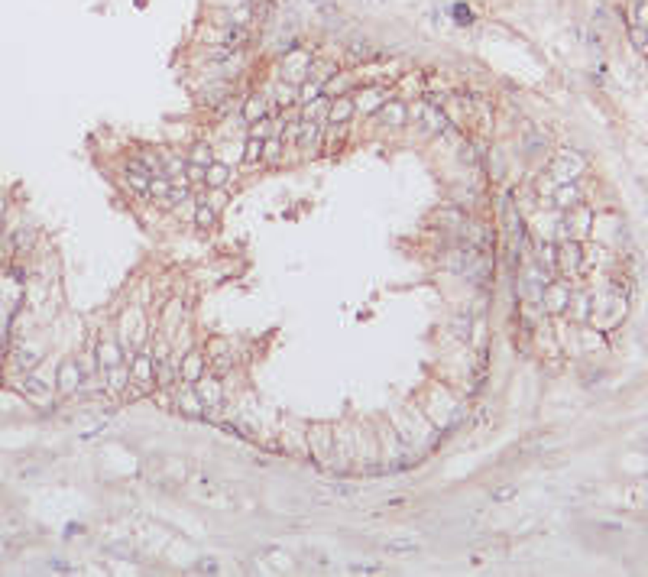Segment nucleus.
<instances>
[{
    "mask_svg": "<svg viewBox=\"0 0 648 577\" xmlns=\"http://www.w3.org/2000/svg\"><path fill=\"white\" fill-rule=\"evenodd\" d=\"M305 438H308V457L324 470H334V428L328 422H308Z\"/></svg>",
    "mask_w": 648,
    "mask_h": 577,
    "instance_id": "nucleus-5",
    "label": "nucleus"
},
{
    "mask_svg": "<svg viewBox=\"0 0 648 577\" xmlns=\"http://www.w3.org/2000/svg\"><path fill=\"white\" fill-rule=\"evenodd\" d=\"M282 153H285V143H282L279 136H270V140H263V162L276 166V162L282 159Z\"/></svg>",
    "mask_w": 648,
    "mask_h": 577,
    "instance_id": "nucleus-41",
    "label": "nucleus"
},
{
    "mask_svg": "<svg viewBox=\"0 0 648 577\" xmlns=\"http://www.w3.org/2000/svg\"><path fill=\"white\" fill-rule=\"evenodd\" d=\"M272 98H276L279 107H295V104H298V85H292V81H279V85L272 88Z\"/></svg>",
    "mask_w": 648,
    "mask_h": 577,
    "instance_id": "nucleus-34",
    "label": "nucleus"
},
{
    "mask_svg": "<svg viewBox=\"0 0 648 577\" xmlns=\"http://www.w3.org/2000/svg\"><path fill=\"white\" fill-rule=\"evenodd\" d=\"M418 120L425 123L428 133H448V130H451V120H448L444 111H441L438 104H431V101L428 104H422V117H418Z\"/></svg>",
    "mask_w": 648,
    "mask_h": 577,
    "instance_id": "nucleus-25",
    "label": "nucleus"
},
{
    "mask_svg": "<svg viewBox=\"0 0 648 577\" xmlns=\"http://www.w3.org/2000/svg\"><path fill=\"white\" fill-rule=\"evenodd\" d=\"M127 363H130V386H133V393H123V399H140V396L156 393V357H153V350L149 347L133 350Z\"/></svg>",
    "mask_w": 648,
    "mask_h": 577,
    "instance_id": "nucleus-4",
    "label": "nucleus"
},
{
    "mask_svg": "<svg viewBox=\"0 0 648 577\" xmlns=\"http://www.w3.org/2000/svg\"><path fill=\"white\" fill-rule=\"evenodd\" d=\"M23 396L33 405H39V409H49V405H52V389L39 380V376H29V380L23 383Z\"/></svg>",
    "mask_w": 648,
    "mask_h": 577,
    "instance_id": "nucleus-27",
    "label": "nucleus"
},
{
    "mask_svg": "<svg viewBox=\"0 0 648 577\" xmlns=\"http://www.w3.org/2000/svg\"><path fill=\"white\" fill-rule=\"evenodd\" d=\"M159 156V169H162V175H182L185 172V162H188V156H179V153H172V149H156Z\"/></svg>",
    "mask_w": 648,
    "mask_h": 577,
    "instance_id": "nucleus-31",
    "label": "nucleus"
},
{
    "mask_svg": "<svg viewBox=\"0 0 648 577\" xmlns=\"http://www.w3.org/2000/svg\"><path fill=\"white\" fill-rule=\"evenodd\" d=\"M331 428H334V470H347L350 464L357 467V428L347 418Z\"/></svg>",
    "mask_w": 648,
    "mask_h": 577,
    "instance_id": "nucleus-7",
    "label": "nucleus"
},
{
    "mask_svg": "<svg viewBox=\"0 0 648 577\" xmlns=\"http://www.w3.org/2000/svg\"><path fill=\"white\" fill-rule=\"evenodd\" d=\"M94 357H98V363H101V373H104L107 367H117V363H127V360H130V357H127V347H123V341L117 337V334H104V337H98Z\"/></svg>",
    "mask_w": 648,
    "mask_h": 577,
    "instance_id": "nucleus-13",
    "label": "nucleus"
},
{
    "mask_svg": "<svg viewBox=\"0 0 648 577\" xmlns=\"http://www.w3.org/2000/svg\"><path fill=\"white\" fill-rule=\"evenodd\" d=\"M376 46L373 42H367L363 36H354V39H347V55L354 62H370V59H376Z\"/></svg>",
    "mask_w": 648,
    "mask_h": 577,
    "instance_id": "nucleus-33",
    "label": "nucleus"
},
{
    "mask_svg": "<svg viewBox=\"0 0 648 577\" xmlns=\"http://www.w3.org/2000/svg\"><path fill=\"white\" fill-rule=\"evenodd\" d=\"M321 140V123L315 120H302V130H298V140H295V146L298 149H311L315 143Z\"/></svg>",
    "mask_w": 648,
    "mask_h": 577,
    "instance_id": "nucleus-35",
    "label": "nucleus"
},
{
    "mask_svg": "<svg viewBox=\"0 0 648 577\" xmlns=\"http://www.w3.org/2000/svg\"><path fill=\"white\" fill-rule=\"evenodd\" d=\"M623 318H625V298H623V295H612L610 292L606 298H599V302L593 298V315H590V321H593V324H599L603 331H606V328H616Z\"/></svg>",
    "mask_w": 648,
    "mask_h": 577,
    "instance_id": "nucleus-8",
    "label": "nucleus"
},
{
    "mask_svg": "<svg viewBox=\"0 0 648 577\" xmlns=\"http://www.w3.org/2000/svg\"><path fill=\"white\" fill-rule=\"evenodd\" d=\"M195 386V393L201 396V402H205V412H214V409H220V402H224V376H218V373H205L198 383H192Z\"/></svg>",
    "mask_w": 648,
    "mask_h": 577,
    "instance_id": "nucleus-15",
    "label": "nucleus"
},
{
    "mask_svg": "<svg viewBox=\"0 0 648 577\" xmlns=\"http://www.w3.org/2000/svg\"><path fill=\"white\" fill-rule=\"evenodd\" d=\"M172 192V179L169 175H153L149 179V198H159V201H166Z\"/></svg>",
    "mask_w": 648,
    "mask_h": 577,
    "instance_id": "nucleus-43",
    "label": "nucleus"
},
{
    "mask_svg": "<svg viewBox=\"0 0 648 577\" xmlns=\"http://www.w3.org/2000/svg\"><path fill=\"white\" fill-rule=\"evenodd\" d=\"M418 409L431 418V425H435L441 435L461 428V425H464V415H467V409L457 402V396H454L448 386H438V383L428 386L425 393L418 396Z\"/></svg>",
    "mask_w": 648,
    "mask_h": 577,
    "instance_id": "nucleus-2",
    "label": "nucleus"
},
{
    "mask_svg": "<svg viewBox=\"0 0 648 577\" xmlns=\"http://www.w3.org/2000/svg\"><path fill=\"white\" fill-rule=\"evenodd\" d=\"M567 315L577 321V324H584V321H590V315H593V295L587 292H574L571 295V305H567Z\"/></svg>",
    "mask_w": 648,
    "mask_h": 577,
    "instance_id": "nucleus-29",
    "label": "nucleus"
},
{
    "mask_svg": "<svg viewBox=\"0 0 648 577\" xmlns=\"http://www.w3.org/2000/svg\"><path fill=\"white\" fill-rule=\"evenodd\" d=\"M231 20H233V26H250V23H253V20H257L253 0H244L240 7H233V10H231Z\"/></svg>",
    "mask_w": 648,
    "mask_h": 577,
    "instance_id": "nucleus-42",
    "label": "nucleus"
},
{
    "mask_svg": "<svg viewBox=\"0 0 648 577\" xmlns=\"http://www.w3.org/2000/svg\"><path fill=\"white\" fill-rule=\"evenodd\" d=\"M231 166L227 162L214 159L211 166H205V188H227V182H231Z\"/></svg>",
    "mask_w": 648,
    "mask_h": 577,
    "instance_id": "nucleus-30",
    "label": "nucleus"
},
{
    "mask_svg": "<svg viewBox=\"0 0 648 577\" xmlns=\"http://www.w3.org/2000/svg\"><path fill=\"white\" fill-rule=\"evenodd\" d=\"M350 571H354V574H379V567H373V565H350Z\"/></svg>",
    "mask_w": 648,
    "mask_h": 577,
    "instance_id": "nucleus-52",
    "label": "nucleus"
},
{
    "mask_svg": "<svg viewBox=\"0 0 648 577\" xmlns=\"http://www.w3.org/2000/svg\"><path fill=\"white\" fill-rule=\"evenodd\" d=\"M120 341L130 350H143L149 347V328H146V311L143 305H130L127 311H120Z\"/></svg>",
    "mask_w": 648,
    "mask_h": 577,
    "instance_id": "nucleus-6",
    "label": "nucleus"
},
{
    "mask_svg": "<svg viewBox=\"0 0 648 577\" xmlns=\"http://www.w3.org/2000/svg\"><path fill=\"white\" fill-rule=\"evenodd\" d=\"M272 104L266 98H259V94H253V98H246L244 104H240V120L244 123H257L263 120V117H270Z\"/></svg>",
    "mask_w": 648,
    "mask_h": 577,
    "instance_id": "nucleus-26",
    "label": "nucleus"
},
{
    "mask_svg": "<svg viewBox=\"0 0 648 577\" xmlns=\"http://www.w3.org/2000/svg\"><path fill=\"white\" fill-rule=\"evenodd\" d=\"M250 136H257V140H270V136H276L270 117H263V120H257V123H250Z\"/></svg>",
    "mask_w": 648,
    "mask_h": 577,
    "instance_id": "nucleus-48",
    "label": "nucleus"
},
{
    "mask_svg": "<svg viewBox=\"0 0 648 577\" xmlns=\"http://www.w3.org/2000/svg\"><path fill=\"white\" fill-rule=\"evenodd\" d=\"M39 360H42V350H33V347H16L13 350V363L20 370H36Z\"/></svg>",
    "mask_w": 648,
    "mask_h": 577,
    "instance_id": "nucleus-38",
    "label": "nucleus"
},
{
    "mask_svg": "<svg viewBox=\"0 0 648 577\" xmlns=\"http://www.w3.org/2000/svg\"><path fill=\"white\" fill-rule=\"evenodd\" d=\"M389 422L396 425V431L402 435V441L409 444L418 457L425 454V451H431L441 438V431L435 428L431 418L418 409V402H409V405H402V409H396Z\"/></svg>",
    "mask_w": 648,
    "mask_h": 577,
    "instance_id": "nucleus-1",
    "label": "nucleus"
},
{
    "mask_svg": "<svg viewBox=\"0 0 648 577\" xmlns=\"http://www.w3.org/2000/svg\"><path fill=\"white\" fill-rule=\"evenodd\" d=\"M584 169H587L584 156H577V153H571V149H564V153H558V156L551 159L548 175L554 179V185H558V182H574Z\"/></svg>",
    "mask_w": 648,
    "mask_h": 577,
    "instance_id": "nucleus-11",
    "label": "nucleus"
},
{
    "mask_svg": "<svg viewBox=\"0 0 648 577\" xmlns=\"http://www.w3.org/2000/svg\"><path fill=\"white\" fill-rule=\"evenodd\" d=\"M127 386H130V363H117V367L104 370V389H107L110 396L120 399V396L127 393Z\"/></svg>",
    "mask_w": 648,
    "mask_h": 577,
    "instance_id": "nucleus-22",
    "label": "nucleus"
},
{
    "mask_svg": "<svg viewBox=\"0 0 648 577\" xmlns=\"http://www.w3.org/2000/svg\"><path fill=\"white\" fill-rule=\"evenodd\" d=\"M438 224H444V227H451V231H461L467 224V218H464V211H461V205L457 208H444V211H438V218H435Z\"/></svg>",
    "mask_w": 648,
    "mask_h": 577,
    "instance_id": "nucleus-39",
    "label": "nucleus"
},
{
    "mask_svg": "<svg viewBox=\"0 0 648 577\" xmlns=\"http://www.w3.org/2000/svg\"><path fill=\"white\" fill-rule=\"evenodd\" d=\"M188 159L198 162V166H211V162H214V149H211L208 143H195V146L188 149Z\"/></svg>",
    "mask_w": 648,
    "mask_h": 577,
    "instance_id": "nucleus-45",
    "label": "nucleus"
},
{
    "mask_svg": "<svg viewBox=\"0 0 648 577\" xmlns=\"http://www.w3.org/2000/svg\"><path fill=\"white\" fill-rule=\"evenodd\" d=\"M182 175L188 179V185H192V188L205 185V166H198V162H192V159L185 162V172Z\"/></svg>",
    "mask_w": 648,
    "mask_h": 577,
    "instance_id": "nucleus-47",
    "label": "nucleus"
},
{
    "mask_svg": "<svg viewBox=\"0 0 648 577\" xmlns=\"http://www.w3.org/2000/svg\"><path fill=\"white\" fill-rule=\"evenodd\" d=\"M357 467H363V470L383 467L379 441L373 438V425H357Z\"/></svg>",
    "mask_w": 648,
    "mask_h": 577,
    "instance_id": "nucleus-9",
    "label": "nucleus"
},
{
    "mask_svg": "<svg viewBox=\"0 0 648 577\" xmlns=\"http://www.w3.org/2000/svg\"><path fill=\"white\" fill-rule=\"evenodd\" d=\"M195 571L198 574H220V565L214 561V558H201V561L195 565Z\"/></svg>",
    "mask_w": 648,
    "mask_h": 577,
    "instance_id": "nucleus-51",
    "label": "nucleus"
},
{
    "mask_svg": "<svg viewBox=\"0 0 648 577\" xmlns=\"http://www.w3.org/2000/svg\"><path fill=\"white\" fill-rule=\"evenodd\" d=\"M357 114V104L350 94H341V98H331V107H328V120L331 127H344V123H350Z\"/></svg>",
    "mask_w": 648,
    "mask_h": 577,
    "instance_id": "nucleus-20",
    "label": "nucleus"
},
{
    "mask_svg": "<svg viewBox=\"0 0 648 577\" xmlns=\"http://www.w3.org/2000/svg\"><path fill=\"white\" fill-rule=\"evenodd\" d=\"M201 201H205L211 211H218V214H220V211L227 208V201H231V198H227V192H224V188H208V195L201 198Z\"/></svg>",
    "mask_w": 648,
    "mask_h": 577,
    "instance_id": "nucleus-46",
    "label": "nucleus"
},
{
    "mask_svg": "<svg viewBox=\"0 0 648 577\" xmlns=\"http://www.w3.org/2000/svg\"><path fill=\"white\" fill-rule=\"evenodd\" d=\"M379 120L386 127H405L409 123V104L405 101H386L379 107Z\"/></svg>",
    "mask_w": 648,
    "mask_h": 577,
    "instance_id": "nucleus-28",
    "label": "nucleus"
},
{
    "mask_svg": "<svg viewBox=\"0 0 648 577\" xmlns=\"http://www.w3.org/2000/svg\"><path fill=\"white\" fill-rule=\"evenodd\" d=\"M175 409H179V415L185 418H205V402H201V396L195 393V386L192 383H185L182 389L175 393Z\"/></svg>",
    "mask_w": 648,
    "mask_h": 577,
    "instance_id": "nucleus-18",
    "label": "nucleus"
},
{
    "mask_svg": "<svg viewBox=\"0 0 648 577\" xmlns=\"http://www.w3.org/2000/svg\"><path fill=\"white\" fill-rule=\"evenodd\" d=\"M632 13H636V26H645L648 29V0H636Z\"/></svg>",
    "mask_w": 648,
    "mask_h": 577,
    "instance_id": "nucleus-50",
    "label": "nucleus"
},
{
    "mask_svg": "<svg viewBox=\"0 0 648 577\" xmlns=\"http://www.w3.org/2000/svg\"><path fill=\"white\" fill-rule=\"evenodd\" d=\"M33 240H36L33 231H16L13 233V250H26V246H33Z\"/></svg>",
    "mask_w": 648,
    "mask_h": 577,
    "instance_id": "nucleus-49",
    "label": "nucleus"
},
{
    "mask_svg": "<svg viewBox=\"0 0 648 577\" xmlns=\"http://www.w3.org/2000/svg\"><path fill=\"white\" fill-rule=\"evenodd\" d=\"M123 185L127 192L136 198H149V175H140V172H127L123 175Z\"/></svg>",
    "mask_w": 648,
    "mask_h": 577,
    "instance_id": "nucleus-37",
    "label": "nucleus"
},
{
    "mask_svg": "<svg viewBox=\"0 0 648 577\" xmlns=\"http://www.w3.org/2000/svg\"><path fill=\"white\" fill-rule=\"evenodd\" d=\"M81 386H85V373L78 367V360H62L59 373H55V389L62 396H75Z\"/></svg>",
    "mask_w": 648,
    "mask_h": 577,
    "instance_id": "nucleus-16",
    "label": "nucleus"
},
{
    "mask_svg": "<svg viewBox=\"0 0 648 577\" xmlns=\"http://www.w3.org/2000/svg\"><path fill=\"white\" fill-rule=\"evenodd\" d=\"M513 496H515L513 487H509V490H496V500H513Z\"/></svg>",
    "mask_w": 648,
    "mask_h": 577,
    "instance_id": "nucleus-53",
    "label": "nucleus"
},
{
    "mask_svg": "<svg viewBox=\"0 0 648 577\" xmlns=\"http://www.w3.org/2000/svg\"><path fill=\"white\" fill-rule=\"evenodd\" d=\"M558 270L567 272V276H577V272L587 270V259H584V244L580 240H561L558 244Z\"/></svg>",
    "mask_w": 648,
    "mask_h": 577,
    "instance_id": "nucleus-14",
    "label": "nucleus"
},
{
    "mask_svg": "<svg viewBox=\"0 0 648 577\" xmlns=\"http://www.w3.org/2000/svg\"><path fill=\"white\" fill-rule=\"evenodd\" d=\"M571 295H574V289H571L567 283H561V279H548L545 292H541V308L548 311L551 318H561V315H567Z\"/></svg>",
    "mask_w": 648,
    "mask_h": 577,
    "instance_id": "nucleus-10",
    "label": "nucleus"
},
{
    "mask_svg": "<svg viewBox=\"0 0 648 577\" xmlns=\"http://www.w3.org/2000/svg\"><path fill=\"white\" fill-rule=\"evenodd\" d=\"M315 55L305 49H289L282 55V81H292V85H302L308 78V68H311Z\"/></svg>",
    "mask_w": 648,
    "mask_h": 577,
    "instance_id": "nucleus-12",
    "label": "nucleus"
},
{
    "mask_svg": "<svg viewBox=\"0 0 648 577\" xmlns=\"http://www.w3.org/2000/svg\"><path fill=\"white\" fill-rule=\"evenodd\" d=\"M208 373V354L205 350H185L179 357V380L182 383H198Z\"/></svg>",
    "mask_w": 648,
    "mask_h": 577,
    "instance_id": "nucleus-17",
    "label": "nucleus"
},
{
    "mask_svg": "<svg viewBox=\"0 0 648 577\" xmlns=\"http://www.w3.org/2000/svg\"><path fill=\"white\" fill-rule=\"evenodd\" d=\"M231 94H233L231 81H214V85H205L201 91H198V101L208 104V107H220V104L231 101Z\"/></svg>",
    "mask_w": 648,
    "mask_h": 577,
    "instance_id": "nucleus-24",
    "label": "nucleus"
},
{
    "mask_svg": "<svg viewBox=\"0 0 648 577\" xmlns=\"http://www.w3.org/2000/svg\"><path fill=\"white\" fill-rule=\"evenodd\" d=\"M580 198H584V192H580L577 182H558L554 192H551V205L558 211H567V208H574V205H580Z\"/></svg>",
    "mask_w": 648,
    "mask_h": 577,
    "instance_id": "nucleus-21",
    "label": "nucleus"
},
{
    "mask_svg": "<svg viewBox=\"0 0 648 577\" xmlns=\"http://www.w3.org/2000/svg\"><path fill=\"white\" fill-rule=\"evenodd\" d=\"M642 52H645V55H648V42H645V49H642Z\"/></svg>",
    "mask_w": 648,
    "mask_h": 577,
    "instance_id": "nucleus-54",
    "label": "nucleus"
},
{
    "mask_svg": "<svg viewBox=\"0 0 648 577\" xmlns=\"http://www.w3.org/2000/svg\"><path fill=\"white\" fill-rule=\"evenodd\" d=\"M324 94V85L321 81H311V78H305L302 85H298V104H308V101H315Z\"/></svg>",
    "mask_w": 648,
    "mask_h": 577,
    "instance_id": "nucleus-44",
    "label": "nucleus"
},
{
    "mask_svg": "<svg viewBox=\"0 0 648 577\" xmlns=\"http://www.w3.org/2000/svg\"><path fill=\"white\" fill-rule=\"evenodd\" d=\"M298 107H302V120H315V123H321V120H328L331 98H328V94H321V98L308 101V104H298Z\"/></svg>",
    "mask_w": 648,
    "mask_h": 577,
    "instance_id": "nucleus-32",
    "label": "nucleus"
},
{
    "mask_svg": "<svg viewBox=\"0 0 648 577\" xmlns=\"http://www.w3.org/2000/svg\"><path fill=\"white\" fill-rule=\"evenodd\" d=\"M389 101V94L386 91H379V88H363L360 94H357V114H367V117H373V114H379V107Z\"/></svg>",
    "mask_w": 648,
    "mask_h": 577,
    "instance_id": "nucleus-23",
    "label": "nucleus"
},
{
    "mask_svg": "<svg viewBox=\"0 0 648 577\" xmlns=\"http://www.w3.org/2000/svg\"><path fill=\"white\" fill-rule=\"evenodd\" d=\"M192 224H195L198 231H211V227L218 224V211H211L205 201H195V218H192Z\"/></svg>",
    "mask_w": 648,
    "mask_h": 577,
    "instance_id": "nucleus-36",
    "label": "nucleus"
},
{
    "mask_svg": "<svg viewBox=\"0 0 648 577\" xmlns=\"http://www.w3.org/2000/svg\"><path fill=\"white\" fill-rule=\"evenodd\" d=\"M182 318H185V302L175 295V298H169V302L162 305V331H159V334L169 337L172 344H175V331H179Z\"/></svg>",
    "mask_w": 648,
    "mask_h": 577,
    "instance_id": "nucleus-19",
    "label": "nucleus"
},
{
    "mask_svg": "<svg viewBox=\"0 0 648 577\" xmlns=\"http://www.w3.org/2000/svg\"><path fill=\"white\" fill-rule=\"evenodd\" d=\"M244 166H257V162H263V140H257V136H246L244 143Z\"/></svg>",
    "mask_w": 648,
    "mask_h": 577,
    "instance_id": "nucleus-40",
    "label": "nucleus"
},
{
    "mask_svg": "<svg viewBox=\"0 0 648 577\" xmlns=\"http://www.w3.org/2000/svg\"><path fill=\"white\" fill-rule=\"evenodd\" d=\"M376 435H379V457H383V467H386V470H405V467H412L422 461V457L402 441V435L396 431V425H392L389 418L376 425Z\"/></svg>",
    "mask_w": 648,
    "mask_h": 577,
    "instance_id": "nucleus-3",
    "label": "nucleus"
}]
</instances>
